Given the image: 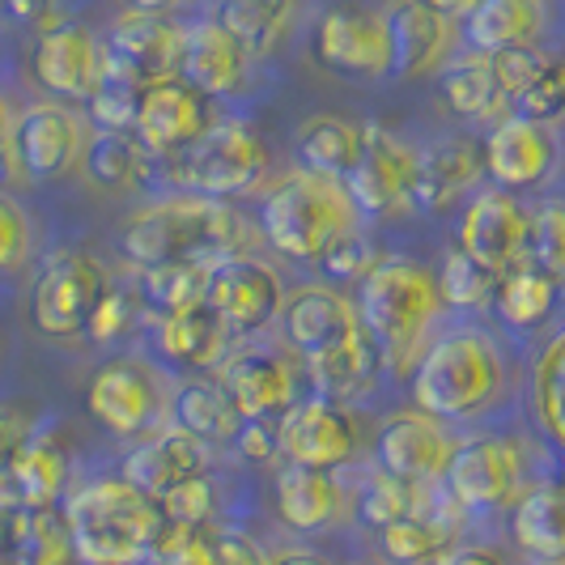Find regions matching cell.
Segmentation results:
<instances>
[{
	"instance_id": "18",
	"label": "cell",
	"mask_w": 565,
	"mask_h": 565,
	"mask_svg": "<svg viewBox=\"0 0 565 565\" xmlns=\"http://www.w3.org/2000/svg\"><path fill=\"white\" fill-rule=\"evenodd\" d=\"M358 451V422L344 404L328 399H298L281 417V455L294 468L337 472Z\"/></svg>"
},
{
	"instance_id": "46",
	"label": "cell",
	"mask_w": 565,
	"mask_h": 565,
	"mask_svg": "<svg viewBox=\"0 0 565 565\" xmlns=\"http://www.w3.org/2000/svg\"><path fill=\"white\" fill-rule=\"evenodd\" d=\"M141 302H145L141 289L115 281L111 289L103 294V302L94 307V315H89L85 337L94 340V344H115V340H124L128 332H132L137 315H141Z\"/></svg>"
},
{
	"instance_id": "4",
	"label": "cell",
	"mask_w": 565,
	"mask_h": 565,
	"mask_svg": "<svg viewBox=\"0 0 565 565\" xmlns=\"http://www.w3.org/2000/svg\"><path fill=\"white\" fill-rule=\"evenodd\" d=\"M82 565H145L162 532V507L124 477H94L64 502Z\"/></svg>"
},
{
	"instance_id": "19",
	"label": "cell",
	"mask_w": 565,
	"mask_h": 565,
	"mask_svg": "<svg viewBox=\"0 0 565 565\" xmlns=\"http://www.w3.org/2000/svg\"><path fill=\"white\" fill-rule=\"evenodd\" d=\"M222 387L243 422H273L298 404V370L273 344H243L222 366Z\"/></svg>"
},
{
	"instance_id": "47",
	"label": "cell",
	"mask_w": 565,
	"mask_h": 565,
	"mask_svg": "<svg viewBox=\"0 0 565 565\" xmlns=\"http://www.w3.org/2000/svg\"><path fill=\"white\" fill-rule=\"evenodd\" d=\"M145 565H217V536H209V527L162 523Z\"/></svg>"
},
{
	"instance_id": "57",
	"label": "cell",
	"mask_w": 565,
	"mask_h": 565,
	"mask_svg": "<svg viewBox=\"0 0 565 565\" xmlns=\"http://www.w3.org/2000/svg\"><path fill=\"white\" fill-rule=\"evenodd\" d=\"M273 565H332V562H328V557H319V553H307V548H294V553L273 557Z\"/></svg>"
},
{
	"instance_id": "31",
	"label": "cell",
	"mask_w": 565,
	"mask_h": 565,
	"mask_svg": "<svg viewBox=\"0 0 565 565\" xmlns=\"http://www.w3.org/2000/svg\"><path fill=\"white\" fill-rule=\"evenodd\" d=\"M510 536L540 562H565V481H544L527 489L514 502Z\"/></svg>"
},
{
	"instance_id": "29",
	"label": "cell",
	"mask_w": 565,
	"mask_h": 565,
	"mask_svg": "<svg viewBox=\"0 0 565 565\" xmlns=\"http://www.w3.org/2000/svg\"><path fill=\"white\" fill-rule=\"evenodd\" d=\"M544 26H548V13L532 0H484V4L463 9L468 52H484V56L536 47Z\"/></svg>"
},
{
	"instance_id": "16",
	"label": "cell",
	"mask_w": 565,
	"mask_h": 565,
	"mask_svg": "<svg viewBox=\"0 0 565 565\" xmlns=\"http://www.w3.org/2000/svg\"><path fill=\"white\" fill-rule=\"evenodd\" d=\"M519 489H523V455L510 438H493V434L463 438L447 477V493L455 498V507L489 514L519 502Z\"/></svg>"
},
{
	"instance_id": "10",
	"label": "cell",
	"mask_w": 565,
	"mask_h": 565,
	"mask_svg": "<svg viewBox=\"0 0 565 565\" xmlns=\"http://www.w3.org/2000/svg\"><path fill=\"white\" fill-rule=\"evenodd\" d=\"M315 60L328 73L387 82L396 77V34L387 9H328L315 26Z\"/></svg>"
},
{
	"instance_id": "22",
	"label": "cell",
	"mask_w": 565,
	"mask_h": 565,
	"mask_svg": "<svg viewBox=\"0 0 565 565\" xmlns=\"http://www.w3.org/2000/svg\"><path fill=\"white\" fill-rule=\"evenodd\" d=\"M281 328L289 349H298L307 362L332 353L340 344H349L353 337L366 332L358 302H349L344 294H337L332 285H302L289 294L281 315Z\"/></svg>"
},
{
	"instance_id": "58",
	"label": "cell",
	"mask_w": 565,
	"mask_h": 565,
	"mask_svg": "<svg viewBox=\"0 0 565 565\" xmlns=\"http://www.w3.org/2000/svg\"><path fill=\"white\" fill-rule=\"evenodd\" d=\"M540 565H565V562H540Z\"/></svg>"
},
{
	"instance_id": "56",
	"label": "cell",
	"mask_w": 565,
	"mask_h": 565,
	"mask_svg": "<svg viewBox=\"0 0 565 565\" xmlns=\"http://www.w3.org/2000/svg\"><path fill=\"white\" fill-rule=\"evenodd\" d=\"M434 565H507V557L489 544H455L451 553H443Z\"/></svg>"
},
{
	"instance_id": "51",
	"label": "cell",
	"mask_w": 565,
	"mask_h": 565,
	"mask_svg": "<svg viewBox=\"0 0 565 565\" xmlns=\"http://www.w3.org/2000/svg\"><path fill=\"white\" fill-rule=\"evenodd\" d=\"M548 68H553V60L544 56L540 47H514V52L493 56V73H498V85H502V94H507L510 107H514V103H519V98H523Z\"/></svg>"
},
{
	"instance_id": "20",
	"label": "cell",
	"mask_w": 565,
	"mask_h": 565,
	"mask_svg": "<svg viewBox=\"0 0 565 565\" xmlns=\"http://www.w3.org/2000/svg\"><path fill=\"white\" fill-rule=\"evenodd\" d=\"M85 408L94 422H103L111 434H141L162 408V387L153 379V370L137 358H115L94 370L89 387H85Z\"/></svg>"
},
{
	"instance_id": "28",
	"label": "cell",
	"mask_w": 565,
	"mask_h": 565,
	"mask_svg": "<svg viewBox=\"0 0 565 565\" xmlns=\"http://www.w3.org/2000/svg\"><path fill=\"white\" fill-rule=\"evenodd\" d=\"M230 337H234V328L209 302H200V307H188V311L162 315V323H158V353L167 358L170 366L213 370L226 366L230 358H234L230 353L234 340Z\"/></svg>"
},
{
	"instance_id": "44",
	"label": "cell",
	"mask_w": 565,
	"mask_h": 565,
	"mask_svg": "<svg viewBox=\"0 0 565 565\" xmlns=\"http://www.w3.org/2000/svg\"><path fill=\"white\" fill-rule=\"evenodd\" d=\"M451 532L434 514H413L383 532V553L399 565H434L443 553H451Z\"/></svg>"
},
{
	"instance_id": "13",
	"label": "cell",
	"mask_w": 565,
	"mask_h": 565,
	"mask_svg": "<svg viewBox=\"0 0 565 565\" xmlns=\"http://www.w3.org/2000/svg\"><path fill=\"white\" fill-rule=\"evenodd\" d=\"M459 447L463 438H455L438 417H425V413H392L374 438L379 468L408 484L447 481Z\"/></svg>"
},
{
	"instance_id": "1",
	"label": "cell",
	"mask_w": 565,
	"mask_h": 565,
	"mask_svg": "<svg viewBox=\"0 0 565 565\" xmlns=\"http://www.w3.org/2000/svg\"><path fill=\"white\" fill-rule=\"evenodd\" d=\"M247 222L234 204L204 196H162L153 204L137 209L124 230H119V247L124 255L149 273L162 264H222L230 255H243Z\"/></svg>"
},
{
	"instance_id": "17",
	"label": "cell",
	"mask_w": 565,
	"mask_h": 565,
	"mask_svg": "<svg viewBox=\"0 0 565 565\" xmlns=\"http://www.w3.org/2000/svg\"><path fill=\"white\" fill-rule=\"evenodd\" d=\"M281 277L273 264L255 259V255H230L222 264H213V281H209V307L226 319L234 332H259L273 319L285 315Z\"/></svg>"
},
{
	"instance_id": "59",
	"label": "cell",
	"mask_w": 565,
	"mask_h": 565,
	"mask_svg": "<svg viewBox=\"0 0 565 565\" xmlns=\"http://www.w3.org/2000/svg\"><path fill=\"white\" fill-rule=\"evenodd\" d=\"M562 77H565V60H562Z\"/></svg>"
},
{
	"instance_id": "48",
	"label": "cell",
	"mask_w": 565,
	"mask_h": 565,
	"mask_svg": "<svg viewBox=\"0 0 565 565\" xmlns=\"http://www.w3.org/2000/svg\"><path fill=\"white\" fill-rule=\"evenodd\" d=\"M383 259H379V247H374V238H366L362 230H349L340 243H332L323 259H319V268H323V277L328 281H366L370 273L379 268Z\"/></svg>"
},
{
	"instance_id": "41",
	"label": "cell",
	"mask_w": 565,
	"mask_h": 565,
	"mask_svg": "<svg viewBox=\"0 0 565 565\" xmlns=\"http://www.w3.org/2000/svg\"><path fill=\"white\" fill-rule=\"evenodd\" d=\"M532 408L540 429L565 447V328L540 349L532 370Z\"/></svg>"
},
{
	"instance_id": "11",
	"label": "cell",
	"mask_w": 565,
	"mask_h": 565,
	"mask_svg": "<svg viewBox=\"0 0 565 565\" xmlns=\"http://www.w3.org/2000/svg\"><path fill=\"white\" fill-rule=\"evenodd\" d=\"M417 174L422 149L387 124H366V153L362 167L349 174V196L366 217H392L417 204Z\"/></svg>"
},
{
	"instance_id": "2",
	"label": "cell",
	"mask_w": 565,
	"mask_h": 565,
	"mask_svg": "<svg viewBox=\"0 0 565 565\" xmlns=\"http://www.w3.org/2000/svg\"><path fill=\"white\" fill-rule=\"evenodd\" d=\"M443 311L447 302L438 289V273L408 255H387L358 285V315L392 374L417 370L425 349L434 344V323Z\"/></svg>"
},
{
	"instance_id": "12",
	"label": "cell",
	"mask_w": 565,
	"mask_h": 565,
	"mask_svg": "<svg viewBox=\"0 0 565 565\" xmlns=\"http://www.w3.org/2000/svg\"><path fill=\"white\" fill-rule=\"evenodd\" d=\"M30 77L60 103H85L107 85V43L82 22L39 34L30 52Z\"/></svg>"
},
{
	"instance_id": "50",
	"label": "cell",
	"mask_w": 565,
	"mask_h": 565,
	"mask_svg": "<svg viewBox=\"0 0 565 565\" xmlns=\"http://www.w3.org/2000/svg\"><path fill=\"white\" fill-rule=\"evenodd\" d=\"M34 252V222L13 196H0V268L13 277Z\"/></svg>"
},
{
	"instance_id": "34",
	"label": "cell",
	"mask_w": 565,
	"mask_h": 565,
	"mask_svg": "<svg viewBox=\"0 0 565 565\" xmlns=\"http://www.w3.org/2000/svg\"><path fill=\"white\" fill-rule=\"evenodd\" d=\"M443 98L463 119H493V128L510 119V103L493 73V56L484 52H463L443 68Z\"/></svg>"
},
{
	"instance_id": "23",
	"label": "cell",
	"mask_w": 565,
	"mask_h": 565,
	"mask_svg": "<svg viewBox=\"0 0 565 565\" xmlns=\"http://www.w3.org/2000/svg\"><path fill=\"white\" fill-rule=\"evenodd\" d=\"M68 484V451L56 425L39 429L26 447L4 455V510H56Z\"/></svg>"
},
{
	"instance_id": "5",
	"label": "cell",
	"mask_w": 565,
	"mask_h": 565,
	"mask_svg": "<svg viewBox=\"0 0 565 565\" xmlns=\"http://www.w3.org/2000/svg\"><path fill=\"white\" fill-rule=\"evenodd\" d=\"M259 226L285 259L319 264L332 243L358 230V204L349 196V183L315 170H289L264 192Z\"/></svg>"
},
{
	"instance_id": "33",
	"label": "cell",
	"mask_w": 565,
	"mask_h": 565,
	"mask_svg": "<svg viewBox=\"0 0 565 565\" xmlns=\"http://www.w3.org/2000/svg\"><path fill=\"white\" fill-rule=\"evenodd\" d=\"M340 514V484L332 472L315 468H281L277 477V519L289 532H323Z\"/></svg>"
},
{
	"instance_id": "55",
	"label": "cell",
	"mask_w": 565,
	"mask_h": 565,
	"mask_svg": "<svg viewBox=\"0 0 565 565\" xmlns=\"http://www.w3.org/2000/svg\"><path fill=\"white\" fill-rule=\"evenodd\" d=\"M217 565H273V557L264 553V544L238 527L217 532Z\"/></svg>"
},
{
	"instance_id": "45",
	"label": "cell",
	"mask_w": 565,
	"mask_h": 565,
	"mask_svg": "<svg viewBox=\"0 0 565 565\" xmlns=\"http://www.w3.org/2000/svg\"><path fill=\"white\" fill-rule=\"evenodd\" d=\"M527 259L544 277L562 285L565 281V196L544 200L532 213V243H527Z\"/></svg>"
},
{
	"instance_id": "24",
	"label": "cell",
	"mask_w": 565,
	"mask_h": 565,
	"mask_svg": "<svg viewBox=\"0 0 565 565\" xmlns=\"http://www.w3.org/2000/svg\"><path fill=\"white\" fill-rule=\"evenodd\" d=\"M183 77L209 98H238L252 82V52L226 30L217 13L188 26Z\"/></svg>"
},
{
	"instance_id": "49",
	"label": "cell",
	"mask_w": 565,
	"mask_h": 565,
	"mask_svg": "<svg viewBox=\"0 0 565 565\" xmlns=\"http://www.w3.org/2000/svg\"><path fill=\"white\" fill-rule=\"evenodd\" d=\"M89 119L103 128V132H119V137H132L137 132V111H141V89L128 82H111L89 98Z\"/></svg>"
},
{
	"instance_id": "9",
	"label": "cell",
	"mask_w": 565,
	"mask_h": 565,
	"mask_svg": "<svg viewBox=\"0 0 565 565\" xmlns=\"http://www.w3.org/2000/svg\"><path fill=\"white\" fill-rule=\"evenodd\" d=\"M85 149V128L64 103H34L18 115L4 103V167L26 179H60Z\"/></svg>"
},
{
	"instance_id": "26",
	"label": "cell",
	"mask_w": 565,
	"mask_h": 565,
	"mask_svg": "<svg viewBox=\"0 0 565 565\" xmlns=\"http://www.w3.org/2000/svg\"><path fill=\"white\" fill-rule=\"evenodd\" d=\"M204 468H209L204 443H196L192 434H183L174 425V429H167V434H158V438H149V443L124 455L119 477L128 484H137L141 493H149L153 502H162L179 484L204 477Z\"/></svg>"
},
{
	"instance_id": "43",
	"label": "cell",
	"mask_w": 565,
	"mask_h": 565,
	"mask_svg": "<svg viewBox=\"0 0 565 565\" xmlns=\"http://www.w3.org/2000/svg\"><path fill=\"white\" fill-rule=\"evenodd\" d=\"M413 514H422L417 484L396 481V477H387L383 468H379L374 477H366L362 489H358V519H362L366 527L387 532V527H396V523L413 519Z\"/></svg>"
},
{
	"instance_id": "39",
	"label": "cell",
	"mask_w": 565,
	"mask_h": 565,
	"mask_svg": "<svg viewBox=\"0 0 565 565\" xmlns=\"http://www.w3.org/2000/svg\"><path fill=\"white\" fill-rule=\"evenodd\" d=\"M438 273V289H443V302L451 311H481V307H493V294H498V273L484 268L477 255H468L459 243L443 255V264L434 268Z\"/></svg>"
},
{
	"instance_id": "40",
	"label": "cell",
	"mask_w": 565,
	"mask_h": 565,
	"mask_svg": "<svg viewBox=\"0 0 565 565\" xmlns=\"http://www.w3.org/2000/svg\"><path fill=\"white\" fill-rule=\"evenodd\" d=\"M85 179L103 192H124L137 179H145V149L137 137L98 132L85 149Z\"/></svg>"
},
{
	"instance_id": "53",
	"label": "cell",
	"mask_w": 565,
	"mask_h": 565,
	"mask_svg": "<svg viewBox=\"0 0 565 565\" xmlns=\"http://www.w3.org/2000/svg\"><path fill=\"white\" fill-rule=\"evenodd\" d=\"M514 115L523 119H536V124H553L557 115H565V77H562V64H553L544 77H540L519 103H514Z\"/></svg>"
},
{
	"instance_id": "27",
	"label": "cell",
	"mask_w": 565,
	"mask_h": 565,
	"mask_svg": "<svg viewBox=\"0 0 565 565\" xmlns=\"http://www.w3.org/2000/svg\"><path fill=\"white\" fill-rule=\"evenodd\" d=\"M396 34V77H429L434 68L451 64L455 47V13L443 4H396L387 9Z\"/></svg>"
},
{
	"instance_id": "8",
	"label": "cell",
	"mask_w": 565,
	"mask_h": 565,
	"mask_svg": "<svg viewBox=\"0 0 565 565\" xmlns=\"http://www.w3.org/2000/svg\"><path fill=\"white\" fill-rule=\"evenodd\" d=\"M107 43V77L145 89L167 77H183L188 56V26H179L167 9L141 4L115 18Z\"/></svg>"
},
{
	"instance_id": "7",
	"label": "cell",
	"mask_w": 565,
	"mask_h": 565,
	"mask_svg": "<svg viewBox=\"0 0 565 565\" xmlns=\"http://www.w3.org/2000/svg\"><path fill=\"white\" fill-rule=\"evenodd\" d=\"M111 273L103 259L89 252L64 247V252L47 255V264L39 268L34 289H30V323L34 332L47 340L82 337L94 307L103 302V294L111 289Z\"/></svg>"
},
{
	"instance_id": "14",
	"label": "cell",
	"mask_w": 565,
	"mask_h": 565,
	"mask_svg": "<svg viewBox=\"0 0 565 565\" xmlns=\"http://www.w3.org/2000/svg\"><path fill=\"white\" fill-rule=\"evenodd\" d=\"M213 103L209 94H200L188 77H167L141 89V111H137V141L145 153L158 158H179L196 141L209 137L213 128Z\"/></svg>"
},
{
	"instance_id": "52",
	"label": "cell",
	"mask_w": 565,
	"mask_h": 565,
	"mask_svg": "<svg viewBox=\"0 0 565 565\" xmlns=\"http://www.w3.org/2000/svg\"><path fill=\"white\" fill-rule=\"evenodd\" d=\"M162 519L167 523H179V527H209L213 510H217V493H213V481L209 477H196V481L179 484L174 493H167L162 502Z\"/></svg>"
},
{
	"instance_id": "37",
	"label": "cell",
	"mask_w": 565,
	"mask_h": 565,
	"mask_svg": "<svg viewBox=\"0 0 565 565\" xmlns=\"http://www.w3.org/2000/svg\"><path fill=\"white\" fill-rule=\"evenodd\" d=\"M226 30L252 52V60H268L298 22V4L289 0H230L217 9Z\"/></svg>"
},
{
	"instance_id": "15",
	"label": "cell",
	"mask_w": 565,
	"mask_h": 565,
	"mask_svg": "<svg viewBox=\"0 0 565 565\" xmlns=\"http://www.w3.org/2000/svg\"><path fill=\"white\" fill-rule=\"evenodd\" d=\"M527 243H532V213L519 204L514 192L484 188L459 217V247L477 255L498 277H507L523 264Z\"/></svg>"
},
{
	"instance_id": "30",
	"label": "cell",
	"mask_w": 565,
	"mask_h": 565,
	"mask_svg": "<svg viewBox=\"0 0 565 565\" xmlns=\"http://www.w3.org/2000/svg\"><path fill=\"white\" fill-rule=\"evenodd\" d=\"M294 149L302 170L349 183V174L362 167V153H366V124H353L340 115H311L298 124Z\"/></svg>"
},
{
	"instance_id": "32",
	"label": "cell",
	"mask_w": 565,
	"mask_h": 565,
	"mask_svg": "<svg viewBox=\"0 0 565 565\" xmlns=\"http://www.w3.org/2000/svg\"><path fill=\"white\" fill-rule=\"evenodd\" d=\"M383 366V353L379 344L370 340V332L353 337L349 344H340L332 353L307 362V379H311L315 396L328 399V404H353L358 396H366L374 387V374Z\"/></svg>"
},
{
	"instance_id": "3",
	"label": "cell",
	"mask_w": 565,
	"mask_h": 565,
	"mask_svg": "<svg viewBox=\"0 0 565 565\" xmlns=\"http://www.w3.org/2000/svg\"><path fill=\"white\" fill-rule=\"evenodd\" d=\"M507 353L481 328L438 332L413 370V404L438 422H468L489 413L507 392Z\"/></svg>"
},
{
	"instance_id": "21",
	"label": "cell",
	"mask_w": 565,
	"mask_h": 565,
	"mask_svg": "<svg viewBox=\"0 0 565 565\" xmlns=\"http://www.w3.org/2000/svg\"><path fill=\"white\" fill-rule=\"evenodd\" d=\"M484 170L493 179V188L502 192H527L540 188L553 170H557V137L548 124L510 115L498 128H489L484 137Z\"/></svg>"
},
{
	"instance_id": "35",
	"label": "cell",
	"mask_w": 565,
	"mask_h": 565,
	"mask_svg": "<svg viewBox=\"0 0 565 565\" xmlns=\"http://www.w3.org/2000/svg\"><path fill=\"white\" fill-rule=\"evenodd\" d=\"M9 565H82L64 510H13Z\"/></svg>"
},
{
	"instance_id": "54",
	"label": "cell",
	"mask_w": 565,
	"mask_h": 565,
	"mask_svg": "<svg viewBox=\"0 0 565 565\" xmlns=\"http://www.w3.org/2000/svg\"><path fill=\"white\" fill-rule=\"evenodd\" d=\"M234 447H238V455H243V459H252V463H268L273 455L281 451V425L243 422L238 438H234Z\"/></svg>"
},
{
	"instance_id": "6",
	"label": "cell",
	"mask_w": 565,
	"mask_h": 565,
	"mask_svg": "<svg viewBox=\"0 0 565 565\" xmlns=\"http://www.w3.org/2000/svg\"><path fill=\"white\" fill-rule=\"evenodd\" d=\"M174 167H179L174 183L188 196L230 204V200L259 188V179L268 170V145L252 119H217L204 141H196L188 153H179Z\"/></svg>"
},
{
	"instance_id": "25",
	"label": "cell",
	"mask_w": 565,
	"mask_h": 565,
	"mask_svg": "<svg viewBox=\"0 0 565 565\" xmlns=\"http://www.w3.org/2000/svg\"><path fill=\"white\" fill-rule=\"evenodd\" d=\"M484 149L468 141V137H443V141L422 149V174H417V204L429 213H447L455 204H472L481 196Z\"/></svg>"
},
{
	"instance_id": "36",
	"label": "cell",
	"mask_w": 565,
	"mask_h": 565,
	"mask_svg": "<svg viewBox=\"0 0 565 565\" xmlns=\"http://www.w3.org/2000/svg\"><path fill=\"white\" fill-rule=\"evenodd\" d=\"M174 425L183 434H192L196 443H234L243 429V413L234 408L222 383L192 379L174 392Z\"/></svg>"
},
{
	"instance_id": "38",
	"label": "cell",
	"mask_w": 565,
	"mask_h": 565,
	"mask_svg": "<svg viewBox=\"0 0 565 565\" xmlns=\"http://www.w3.org/2000/svg\"><path fill=\"white\" fill-rule=\"evenodd\" d=\"M557 307V281L544 277L532 264H519L514 273H507L498 281V294H493V311L507 323L510 332H532L540 328Z\"/></svg>"
},
{
	"instance_id": "42",
	"label": "cell",
	"mask_w": 565,
	"mask_h": 565,
	"mask_svg": "<svg viewBox=\"0 0 565 565\" xmlns=\"http://www.w3.org/2000/svg\"><path fill=\"white\" fill-rule=\"evenodd\" d=\"M209 281H213L209 264H162V268L141 273V294L149 307L174 315L209 302Z\"/></svg>"
}]
</instances>
